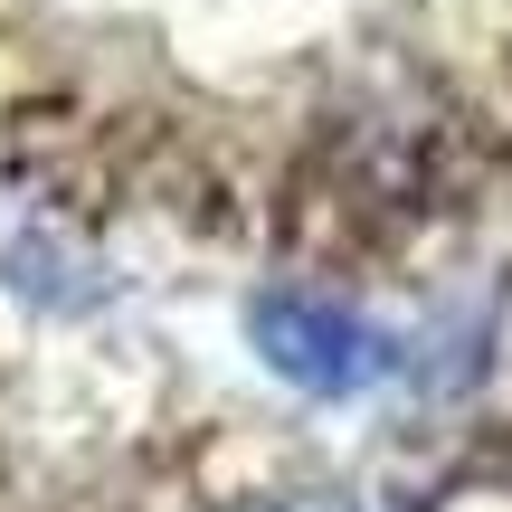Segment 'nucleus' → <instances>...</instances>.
<instances>
[{
  "mask_svg": "<svg viewBox=\"0 0 512 512\" xmlns=\"http://www.w3.org/2000/svg\"><path fill=\"white\" fill-rule=\"evenodd\" d=\"M247 342H256V361L285 389H304V399H361V389H380L389 370H399V342H389L361 304H342V294H323V285H266L247 304Z\"/></svg>",
  "mask_w": 512,
  "mask_h": 512,
  "instance_id": "1",
  "label": "nucleus"
},
{
  "mask_svg": "<svg viewBox=\"0 0 512 512\" xmlns=\"http://www.w3.org/2000/svg\"><path fill=\"white\" fill-rule=\"evenodd\" d=\"M256 512H351V494H332V484H313V494H275V503H256Z\"/></svg>",
  "mask_w": 512,
  "mask_h": 512,
  "instance_id": "2",
  "label": "nucleus"
}]
</instances>
